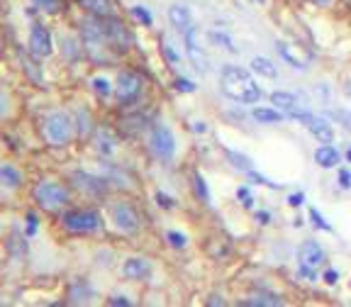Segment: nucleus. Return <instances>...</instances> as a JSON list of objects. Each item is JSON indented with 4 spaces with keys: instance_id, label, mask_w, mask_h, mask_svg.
I'll return each instance as SVG.
<instances>
[{
    "instance_id": "nucleus-33",
    "label": "nucleus",
    "mask_w": 351,
    "mask_h": 307,
    "mask_svg": "<svg viewBox=\"0 0 351 307\" xmlns=\"http://www.w3.org/2000/svg\"><path fill=\"white\" fill-rule=\"evenodd\" d=\"M193 191H195L197 200L203 205H210L213 200H210V191H208V183H205L203 173H193Z\"/></svg>"
},
{
    "instance_id": "nucleus-47",
    "label": "nucleus",
    "mask_w": 351,
    "mask_h": 307,
    "mask_svg": "<svg viewBox=\"0 0 351 307\" xmlns=\"http://www.w3.org/2000/svg\"><path fill=\"white\" fill-rule=\"evenodd\" d=\"M339 186L344 188V191L351 188V171L349 169H339Z\"/></svg>"
},
{
    "instance_id": "nucleus-54",
    "label": "nucleus",
    "mask_w": 351,
    "mask_h": 307,
    "mask_svg": "<svg viewBox=\"0 0 351 307\" xmlns=\"http://www.w3.org/2000/svg\"><path fill=\"white\" fill-rule=\"evenodd\" d=\"M313 3H317L319 8H329V5H332V0H313Z\"/></svg>"
},
{
    "instance_id": "nucleus-16",
    "label": "nucleus",
    "mask_w": 351,
    "mask_h": 307,
    "mask_svg": "<svg viewBox=\"0 0 351 307\" xmlns=\"http://www.w3.org/2000/svg\"><path fill=\"white\" fill-rule=\"evenodd\" d=\"M315 161H317L319 169H337L341 161V154L332 144H322V147L315 149Z\"/></svg>"
},
{
    "instance_id": "nucleus-26",
    "label": "nucleus",
    "mask_w": 351,
    "mask_h": 307,
    "mask_svg": "<svg viewBox=\"0 0 351 307\" xmlns=\"http://www.w3.org/2000/svg\"><path fill=\"white\" fill-rule=\"evenodd\" d=\"M252 71L258 73V76H263V78H276V76H278V69H276V64L271 59H266V56H254V59H252Z\"/></svg>"
},
{
    "instance_id": "nucleus-7",
    "label": "nucleus",
    "mask_w": 351,
    "mask_h": 307,
    "mask_svg": "<svg viewBox=\"0 0 351 307\" xmlns=\"http://www.w3.org/2000/svg\"><path fill=\"white\" fill-rule=\"evenodd\" d=\"M142 90H144V78L137 71H120L115 83V95L120 100V105L137 103Z\"/></svg>"
},
{
    "instance_id": "nucleus-37",
    "label": "nucleus",
    "mask_w": 351,
    "mask_h": 307,
    "mask_svg": "<svg viewBox=\"0 0 351 307\" xmlns=\"http://www.w3.org/2000/svg\"><path fill=\"white\" fill-rule=\"evenodd\" d=\"M161 54H164V59L169 61V66H178V64H181V56H178V51H176L169 42H161Z\"/></svg>"
},
{
    "instance_id": "nucleus-10",
    "label": "nucleus",
    "mask_w": 351,
    "mask_h": 307,
    "mask_svg": "<svg viewBox=\"0 0 351 307\" xmlns=\"http://www.w3.org/2000/svg\"><path fill=\"white\" fill-rule=\"evenodd\" d=\"M29 54H34L37 59H47V56L54 54V39H51V32L44 25H37L34 22L32 29H29Z\"/></svg>"
},
{
    "instance_id": "nucleus-51",
    "label": "nucleus",
    "mask_w": 351,
    "mask_h": 307,
    "mask_svg": "<svg viewBox=\"0 0 351 307\" xmlns=\"http://www.w3.org/2000/svg\"><path fill=\"white\" fill-rule=\"evenodd\" d=\"M256 219H258V225H269V222H271V214L266 212V210H258Z\"/></svg>"
},
{
    "instance_id": "nucleus-32",
    "label": "nucleus",
    "mask_w": 351,
    "mask_h": 307,
    "mask_svg": "<svg viewBox=\"0 0 351 307\" xmlns=\"http://www.w3.org/2000/svg\"><path fill=\"white\" fill-rule=\"evenodd\" d=\"M25 239H29V236L27 234L20 236L17 232L10 236V239H8V251H10L15 258H22L25 254H27V241H25Z\"/></svg>"
},
{
    "instance_id": "nucleus-11",
    "label": "nucleus",
    "mask_w": 351,
    "mask_h": 307,
    "mask_svg": "<svg viewBox=\"0 0 351 307\" xmlns=\"http://www.w3.org/2000/svg\"><path fill=\"white\" fill-rule=\"evenodd\" d=\"M71 183L78 191L90 197H103L105 193H108V178H105V175H90V173H86V171H73Z\"/></svg>"
},
{
    "instance_id": "nucleus-41",
    "label": "nucleus",
    "mask_w": 351,
    "mask_h": 307,
    "mask_svg": "<svg viewBox=\"0 0 351 307\" xmlns=\"http://www.w3.org/2000/svg\"><path fill=\"white\" fill-rule=\"evenodd\" d=\"M332 117H335L341 127H346V130L351 132V112L349 110H332Z\"/></svg>"
},
{
    "instance_id": "nucleus-25",
    "label": "nucleus",
    "mask_w": 351,
    "mask_h": 307,
    "mask_svg": "<svg viewBox=\"0 0 351 307\" xmlns=\"http://www.w3.org/2000/svg\"><path fill=\"white\" fill-rule=\"evenodd\" d=\"M271 103H274V108L283 110L285 115H291V112H295L298 108H302V105L298 103L295 95L285 93V90H276V93H271Z\"/></svg>"
},
{
    "instance_id": "nucleus-39",
    "label": "nucleus",
    "mask_w": 351,
    "mask_h": 307,
    "mask_svg": "<svg viewBox=\"0 0 351 307\" xmlns=\"http://www.w3.org/2000/svg\"><path fill=\"white\" fill-rule=\"evenodd\" d=\"M249 178H252V183H256V186H266V188H271V191H278L280 188V183H271L266 175H261V173H256V171H249Z\"/></svg>"
},
{
    "instance_id": "nucleus-18",
    "label": "nucleus",
    "mask_w": 351,
    "mask_h": 307,
    "mask_svg": "<svg viewBox=\"0 0 351 307\" xmlns=\"http://www.w3.org/2000/svg\"><path fill=\"white\" fill-rule=\"evenodd\" d=\"M78 5H81L88 15L100 17V20H108V17L115 15V12H112V5H110V0H78Z\"/></svg>"
},
{
    "instance_id": "nucleus-27",
    "label": "nucleus",
    "mask_w": 351,
    "mask_h": 307,
    "mask_svg": "<svg viewBox=\"0 0 351 307\" xmlns=\"http://www.w3.org/2000/svg\"><path fill=\"white\" fill-rule=\"evenodd\" d=\"M0 178H3V188H20L22 183V173L15 169L12 164H5L3 161V166H0Z\"/></svg>"
},
{
    "instance_id": "nucleus-17",
    "label": "nucleus",
    "mask_w": 351,
    "mask_h": 307,
    "mask_svg": "<svg viewBox=\"0 0 351 307\" xmlns=\"http://www.w3.org/2000/svg\"><path fill=\"white\" fill-rule=\"evenodd\" d=\"M93 139H95V149L103 154V159L112 156V151L117 149V139L112 137V132H110L108 127H98V130H95V137Z\"/></svg>"
},
{
    "instance_id": "nucleus-5",
    "label": "nucleus",
    "mask_w": 351,
    "mask_h": 307,
    "mask_svg": "<svg viewBox=\"0 0 351 307\" xmlns=\"http://www.w3.org/2000/svg\"><path fill=\"white\" fill-rule=\"evenodd\" d=\"M61 227L71 234H93L103 227V217L98 210L93 208H78V210H66L59 217Z\"/></svg>"
},
{
    "instance_id": "nucleus-29",
    "label": "nucleus",
    "mask_w": 351,
    "mask_h": 307,
    "mask_svg": "<svg viewBox=\"0 0 351 307\" xmlns=\"http://www.w3.org/2000/svg\"><path fill=\"white\" fill-rule=\"evenodd\" d=\"M210 42L217 44L219 49L230 51V54H237V51H239V47L234 44V39H232L227 32H222V29H210Z\"/></svg>"
},
{
    "instance_id": "nucleus-34",
    "label": "nucleus",
    "mask_w": 351,
    "mask_h": 307,
    "mask_svg": "<svg viewBox=\"0 0 351 307\" xmlns=\"http://www.w3.org/2000/svg\"><path fill=\"white\" fill-rule=\"evenodd\" d=\"M90 86H93V90H95V95H98V98H110V95H112V83L108 81V78L105 76H95L93 81H90Z\"/></svg>"
},
{
    "instance_id": "nucleus-15",
    "label": "nucleus",
    "mask_w": 351,
    "mask_h": 307,
    "mask_svg": "<svg viewBox=\"0 0 351 307\" xmlns=\"http://www.w3.org/2000/svg\"><path fill=\"white\" fill-rule=\"evenodd\" d=\"M276 49H278V56H280V59H283L285 64H291L293 69H295V71H302V73H305L307 69H310V64H307V61L302 59L300 51H298L295 47H293V44L278 42V44H276Z\"/></svg>"
},
{
    "instance_id": "nucleus-2",
    "label": "nucleus",
    "mask_w": 351,
    "mask_h": 307,
    "mask_svg": "<svg viewBox=\"0 0 351 307\" xmlns=\"http://www.w3.org/2000/svg\"><path fill=\"white\" fill-rule=\"evenodd\" d=\"M78 37H81L83 51L88 54V59H93L98 66L108 64L112 44H110L108 32H105V22L100 17L90 15L78 22Z\"/></svg>"
},
{
    "instance_id": "nucleus-48",
    "label": "nucleus",
    "mask_w": 351,
    "mask_h": 307,
    "mask_svg": "<svg viewBox=\"0 0 351 307\" xmlns=\"http://www.w3.org/2000/svg\"><path fill=\"white\" fill-rule=\"evenodd\" d=\"M302 203H305V193H291L288 195V205L291 208H300Z\"/></svg>"
},
{
    "instance_id": "nucleus-46",
    "label": "nucleus",
    "mask_w": 351,
    "mask_h": 307,
    "mask_svg": "<svg viewBox=\"0 0 351 307\" xmlns=\"http://www.w3.org/2000/svg\"><path fill=\"white\" fill-rule=\"evenodd\" d=\"M156 205H159V208H164V210H171V208H173V200H171V197L169 195H166V193H156Z\"/></svg>"
},
{
    "instance_id": "nucleus-19",
    "label": "nucleus",
    "mask_w": 351,
    "mask_h": 307,
    "mask_svg": "<svg viewBox=\"0 0 351 307\" xmlns=\"http://www.w3.org/2000/svg\"><path fill=\"white\" fill-rule=\"evenodd\" d=\"M252 117L258 122V125H280L288 115L278 108H254Z\"/></svg>"
},
{
    "instance_id": "nucleus-53",
    "label": "nucleus",
    "mask_w": 351,
    "mask_h": 307,
    "mask_svg": "<svg viewBox=\"0 0 351 307\" xmlns=\"http://www.w3.org/2000/svg\"><path fill=\"white\" fill-rule=\"evenodd\" d=\"M208 305H225V300L222 297L217 300V295H213V300H208Z\"/></svg>"
},
{
    "instance_id": "nucleus-23",
    "label": "nucleus",
    "mask_w": 351,
    "mask_h": 307,
    "mask_svg": "<svg viewBox=\"0 0 351 307\" xmlns=\"http://www.w3.org/2000/svg\"><path fill=\"white\" fill-rule=\"evenodd\" d=\"M169 22L173 25L176 29H181V32H186V29L193 25L191 10H188L186 5H171V8H169Z\"/></svg>"
},
{
    "instance_id": "nucleus-38",
    "label": "nucleus",
    "mask_w": 351,
    "mask_h": 307,
    "mask_svg": "<svg viewBox=\"0 0 351 307\" xmlns=\"http://www.w3.org/2000/svg\"><path fill=\"white\" fill-rule=\"evenodd\" d=\"M132 15L137 17V20L142 22L144 27H152V25H154V17H152V12H149L147 8H142V5H134V8H132Z\"/></svg>"
},
{
    "instance_id": "nucleus-49",
    "label": "nucleus",
    "mask_w": 351,
    "mask_h": 307,
    "mask_svg": "<svg viewBox=\"0 0 351 307\" xmlns=\"http://www.w3.org/2000/svg\"><path fill=\"white\" fill-rule=\"evenodd\" d=\"M322 278H324V283H327V285H337V280H339V271L327 269V271H324Z\"/></svg>"
},
{
    "instance_id": "nucleus-4",
    "label": "nucleus",
    "mask_w": 351,
    "mask_h": 307,
    "mask_svg": "<svg viewBox=\"0 0 351 307\" xmlns=\"http://www.w3.org/2000/svg\"><path fill=\"white\" fill-rule=\"evenodd\" d=\"M32 200L39 210H44V212H61L66 205L71 203V191L59 181L42 178V181L34 183Z\"/></svg>"
},
{
    "instance_id": "nucleus-42",
    "label": "nucleus",
    "mask_w": 351,
    "mask_h": 307,
    "mask_svg": "<svg viewBox=\"0 0 351 307\" xmlns=\"http://www.w3.org/2000/svg\"><path fill=\"white\" fill-rule=\"evenodd\" d=\"M173 88L178 90V93H193V90H195V83L188 81V78H176Z\"/></svg>"
},
{
    "instance_id": "nucleus-21",
    "label": "nucleus",
    "mask_w": 351,
    "mask_h": 307,
    "mask_svg": "<svg viewBox=\"0 0 351 307\" xmlns=\"http://www.w3.org/2000/svg\"><path fill=\"white\" fill-rule=\"evenodd\" d=\"M17 56H20V66H22V71L27 73V78L34 83V86H44V78H42V69H39V64L32 59L29 54H25V51H17Z\"/></svg>"
},
{
    "instance_id": "nucleus-36",
    "label": "nucleus",
    "mask_w": 351,
    "mask_h": 307,
    "mask_svg": "<svg viewBox=\"0 0 351 307\" xmlns=\"http://www.w3.org/2000/svg\"><path fill=\"white\" fill-rule=\"evenodd\" d=\"M166 239H169V244L173 249H186L188 247V239H186V234H183V232H176V230L166 232Z\"/></svg>"
},
{
    "instance_id": "nucleus-28",
    "label": "nucleus",
    "mask_w": 351,
    "mask_h": 307,
    "mask_svg": "<svg viewBox=\"0 0 351 307\" xmlns=\"http://www.w3.org/2000/svg\"><path fill=\"white\" fill-rule=\"evenodd\" d=\"M76 132L78 137H90L93 134V117H90V112L86 108L76 110Z\"/></svg>"
},
{
    "instance_id": "nucleus-40",
    "label": "nucleus",
    "mask_w": 351,
    "mask_h": 307,
    "mask_svg": "<svg viewBox=\"0 0 351 307\" xmlns=\"http://www.w3.org/2000/svg\"><path fill=\"white\" fill-rule=\"evenodd\" d=\"M298 275H300L302 280H307V283H315V280H317V269L300 263V266H298Z\"/></svg>"
},
{
    "instance_id": "nucleus-31",
    "label": "nucleus",
    "mask_w": 351,
    "mask_h": 307,
    "mask_svg": "<svg viewBox=\"0 0 351 307\" xmlns=\"http://www.w3.org/2000/svg\"><path fill=\"white\" fill-rule=\"evenodd\" d=\"M225 154H227V159H230V164L234 166V169L244 171V173L254 171V164H252V159H249L247 154H239V151H234V149H227Z\"/></svg>"
},
{
    "instance_id": "nucleus-45",
    "label": "nucleus",
    "mask_w": 351,
    "mask_h": 307,
    "mask_svg": "<svg viewBox=\"0 0 351 307\" xmlns=\"http://www.w3.org/2000/svg\"><path fill=\"white\" fill-rule=\"evenodd\" d=\"M25 234H27L29 239L37 234V214L34 212H27V230H25Z\"/></svg>"
},
{
    "instance_id": "nucleus-6",
    "label": "nucleus",
    "mask_w": 351,
    "mask_h": 307,
    "mask_svg": "<svg viewBox=\"0 0 351 307\" xmlns=\"http://www.w3.org/2000/svg\"><path fill=\"white\" fill-rule=\"evenodd\" d=\"M149 151H152L154 159L161 161V164H171L176 156L173 132L166 125H161V122H156V125L149 130Z\"/></svg>"
},
{
    "instance_id": "nucleus-30",
    "label": "nucleus",
    "mask_w": 351,
    "mask_h": 307,
    "mask_svg": "<svg viewBox=\"0 0 351 307\" xmlns=\"http://www.w3.org/2000/svg\"><path fill=\"white\" fill-rule=\"evenodd\" d=\"M61 54H64L66 61H76L78 56L83 54V44L81 39H73V37H64V42H61Z\"/></svg>"
},
{
    "instance_id": "nucleus-43",
    "label": "nucleus",
    "mask_w": 351,
    "mask_h": 307,
    "mask_svg": "<svg viewBox=\"0 0 351 307\" xmlns=\"http://www.w3.org/2000/svg\"><path fill=\"white\" fill-rule=\"evenodd\" d=\"M310 219L315 222V227H319V230H324V232H332V227L324 222V217L319 214V210L317 208H310Z\"/></svg>"
},
{
    "instance_id": "nucleus-50",
    "label": "nucleus",
    "mask_w": 351,
    "mask_h": 307,
    "mask_svg": "<svg viewBox=\"0 0 351 307\" xmlns=\"http://www.w3.org/2000/svg\"><path fill=\"white\" fill-rule=\"evenodd\" d=\"M108 302H110V305H112V307H120V305H122V307H130V305H132V302L127 300L125 295H112Z\"/></svg>"
},
{
    "instance_id": "nucleus-12",
    "label": "nucleus",
    "mask_w": 351,
    "mask_h": 307,
    "mask_svg": "<svg viewBox=\"0 0 351 307\" xmlns=\"http://www.w3.org/2000/svg\"><path fill=\"white\" fill-rule=\"evenodd\" d=\"M103 22H105V32H108V39H110V44H112V49L120 51V54H125L132 44L130 29H127L115 15L108 17V20H103Z\"/></svg>"
},
{
    "instance_id": "nucleus-22",
    "label": "nucleus",
    "mask_w": 351,
    "mask_h": 307,
    "mask_svg": "<svg viewBox=\"0 0 351 307\" xmlns=\"http://www.w3.org/2000/svg\"><path fill=\"white\" fill-rule=\"evenodd\" d=\"M90 297H93V288H90L88 280H76V283H71V288H69V302H71V305L90 302Z\"/></svg>"
},
{
    "instance_id": "nucleus-55",
    "label": "nucleus",
    "mask_w": 351,
    "mask_h": 307,
    "mask_svg": "<svg viewBox=\"0 0 351 307\" xmlns=\"http://www.w3.org/2000/svg\"><path fill=\"white\" fill-rule=\"evenodd\" d=\"M344 156H346V161H349V164H351V147L346 149V154H344Z\"/></svg>"
},
{
    "instance_id": "nucleus-52",
    "label": "nucleus",
    "mask_w": 351,
    "mask_h": 307,
    "mask_svg": "<svg viewBox=\"0 0 351 307\" xmlns=\"http://www.w3.org/2000/svg\"><path fill=\"white\" fill-rule=\"evenodd\" d=\"M193 132H197V134H205V132H208V125H205V122H195V125H193Z\"/></svg>"
},
{
    "instance_id": "nucleus-13",
    "label": "nucleus",
    "mask_w": 351,
    "mask_h": 307,
    "mask_svg": "<svg viewBox=\"0 0 351 307\" xmlns=\"http://www.w3.org/2000/svg\"><path fill=\"white\" fill-rule=\"evenodd\" d=\"M122 275L127 280H144L152 275V263L144 256H130L122 263Z\"/></svg>"
},
{
    "instance_id": "nucleus-1",
    "label": "nucleus",
    "mask_w": 351,
    "mask_h": 307,
    "mask_svg": "<svg viewBox=\"0 0 351 307\" xmlns=\"http://www.w3.org/2000/svg\"><path fill=\"white\" fill-rule=\"evenodd\" d=\"M219 88H222V93H225L227 98L241 105H254L261 100V88H258V83L252 78V73L234 64H227L225 69H222Z\"/></svg>"
},
{
    "instance_id": "nucleus-3",
    "label": "nucleus",
    "mask_w": 351,
    "mask_h": 307,
    "mask_svg": "<svg viewBox=\"0 0 351 307\" xmlns=\"http://www.w3.org/2000/svg\"><path fill=\"white\" fill-rule=\"evenodd\" d=\"M39 134L49 147L64 149L76 137V117H71L66 110H51L39 122Z\"/></svg>"
},
{
    "instance_id": "nucleus-20",
    "label": "nucleus",
    "mask_w": 351,
    "mask_h": 307,
    "mask_svg": "<svg viewBox=\"0 0 351 307\" xmlns=\"http://www.w3.org/2000/svg\"><path fill=\"white\" fill-rule=\"evenodd\" d=\"M307 130L313 132V137L317 139V142H322V144L335 142V130H332V125H329L327 120H322V117H315V120L307 125Z\"/></svg>"
},
{
    "instance_id": "nucleus-9",
    "label": "nucleus",
    "mask_w": 351,
    "mask_h": 307,
    "mask_svg": "<svg viewBox=\"0 0 351 307\" xmlns=\"http://www.w3.org/2000/svg\"><path fill=\"white\" fill-rule=\"evenodd\" d=\"M183 42H186V54H188V59H191L193 69H195L197 73H208L210 71V61H208V56H205L200 42H197L195 25H191V27L183 32Z\"/></svg>"
},
{
    "instance_id": "nucleus-8",
    "label": "nucleus",
    "mask_w": 351,
    "mask_h": 307,
    "mask_svg": "<svg viewBox=\"0 0 351 307\" xmlns=\"http://www.w3.org/2000/svg\"><path fill=\"white\" fill-rule=\"evenodd\" d=\"M110 217L122 234H137L139 232V212L130 203H115L110 208Z\"/></svg>"
},
{
    "instance_id": "nucleus-56",
    "label": "nucleus",
    "mask_w": 351,
    "mask_h": 307,
    "mask_svg": "<svg viewBox=\"0 0 351 307\" xmlns=\"http://www.w3.org/2000/svg\"><path fill=\"white\" fill-rule=\"evenodd\" d=\"M346 93H349V98H351V81H346Z\"/></svg>"
},
{
    "instance_id": "nucleus-24",
    "label": "nucleus",
    "mask_w": 351,
    "mask_h": 307,
    "mask_svg": "<svg viewBox=\"0 0 351 307\" xmlns=\"http://www.w3.org/2000/svg\"><path fill=\"white\" fill-rule=\"evenodd\" d=\"M244 307H280L283 305V297L271 295V293H252L247 300H241Z\"/></svg>"
},
{
    "instance_id": "nucleus-35",
    "label": "nucleus",
    "mask_w": 351,
    "mask_h": 307,
    "mask_svg": "<svg viewBox=\"0 0 351 307\" xmlns=\"http://www.w3.org/2000/svg\"><path fill=\"white\" fill-rule=\"evenodd\" d=\"M32 5L37 8V10L47 12V15L61 12V0H32Z\"/></svg>"
},
{
    "instance_id": "nucleus-44",
    "label": "nucleus",
    "mask_w": 351,
    "mask_h": 307,
    "mask_svg": "<svg viewBox=\"0 0 351 307\" xmlns=\"http://www.w3.org/2000/svg\"><path fill=\"white\" fill-rule=\"evenodd\" d=\"M237 197H239L241 200V205H244V208H249L252 210L254 208V197H252V193H249V188H237Z\"/></svg>"
},
{
    "instance_id": "nucleus-14",
    "label": "nucleus",
    "mask_w": 351,
    "mask_h": 307,
    "mask_svg": "<svg viewBox=\"0 0 351 307\" xmlns=\"http://www.w3.org/2000/svg\"><path fill=\"white\" fill-rule=\"evenodd\" d=\"M298 256H300V263H305V266H313V269H317V266H322V263L327 261V256H324V249L319 247L315 239L302 241L300 249H298Z\"/></svg>"
}]
</instances>
